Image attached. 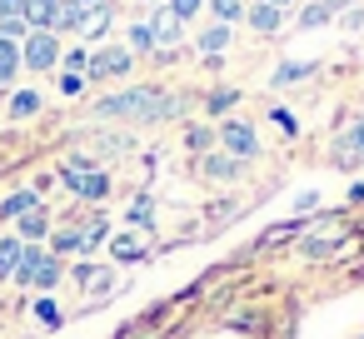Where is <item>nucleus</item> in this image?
I'll use <instances>...</instances> for the list:
<instances>
[{
  "mask_svg": "<svg viewBox=\"0 0 364 339\" xmlns=\"http://www.w3.org/2000/svg\"><path fill=\"white\" fill-rule=\"evenodd\" d=\"M165 115H180V100L175 95H155L145 85H130L110 100L95 105V120H130V125H150V120H165Z\"/></svg>",
  "mask_w": 364,
  "mask_h": 339,
  "instance_id": "1",
  "label": "nucleus"
},
{
  "mask_svg": "<svg viewBox=\"0 0 364 339\" xmlns=\"http://www.w3.org/2000/svg\"><path fill=\"white\" fill-rule=\"evenodd\" d=\"M110 21H115L110 0H90V6H75V0H65V26H60V31H80L85 41H95V36L110 31Z\"/></svg>",
  "mask_w": 364,
  "mask_h": 339,
  "instance_id": "2",
  "label": "nucleus"
},
{
  "mask_svg": "<svg viewBox=\"0 0 364 339\" xmlns=\"http://www.w3.org/2000/svg\"><path fill=\"white\" fill-rule=\"evenodd\" d=\"M60 60V36H50V31H31L26 36V45H21V65H31V70H50Z\"/></svg>",
  "mask_w": 364,
  "mask_h": 339,
  "instance_id": "3",
  "label": "nucleus"
},
{
  "mask_svg": "<svg viewBox=\"0 0 364 339\" xmlns=\"http://www.w3.org/2000/svg\"><path fill=\"white\" fill-rule=\"evenodd\" d=\"M65 180H70V190L85 195V200H105V190H110V180L95 170V160H90V165H85V160H70V165H65Z\"/></svg>",
  "mask_w": 364,
  "mask_h": 339,
  "instance_id": "4",
  "label": "nucleus"
},
{
  "mask_svg": "<svg viewBox=\"0 0 364 339\" xmlns=\"http://www.w3.org/2000/svg\"><path fill=\"white\" fill-rule=\"evenodd\" d=\"M26 6V21H31V31H60L65 26V0H21Z\"/></svg>",
  "mask_w": 364,
  "mask_h": 339,
  "instance_id": "5",
  "label": "nucleus"
},
{
  "mask_svg": "<svg viewBox=\"0 0 364 339\" xmlns=\"http://www.w3.org/2000/svg\"><path fill=\"white\" fill-rule=\"evenodd\" d=\"M220 140H225L230 160H250V155H259V140H255V130H250L245 120H225V125H220Z\"/></svg>",
  "mask_w": 364,
  "mask_h": 339,
  "instance_id": "6",
  "label": "nucleus"
},
{
  "mask_svg": "<svg viewBox=\"0 0 364 339\" xmlns=\"http://www.w3.org/2000/svg\"><path fill=\"white\" fill-rule=\"evenodd\" d=\"M85 70H90V80H110V75H125V70H130V50H125V45H110V50L90 55V60H85Z\"/></svg>",
  "mask_w": 364,
  "mask_h": 339,
  "instance_id": "7",
  "label": "nucleus"
},
{
  "mask_svg": "<svg viewBox=\"0 0 364 339\" xmlns=\"http://www.w3.org/2000/svg\"><path fill=\"white\" fill-rule=\"evenodd\" d=\"M150 36H155L160 50H175V45H180V21H175L170 6H155V16H150Z\"/></svg>",
  "mask_w": 364,
  "mask_h": 339,
  "instance_id": "8",
  "label": "nucleus"
},
{
  "mask_svg": "<svg viewBox=\"0 0 364 339\" xmlns=\"http://www.w3.org/2000/svg\"><path fill=\"white\" fill-rule=\"evenodd\" d=\"M245 21H250V31H259V36H269V31H279V21H284V11H274L269 0H255V6H245Z\"/></svg>",
  "mask_w": 364,
  "mask_h": 339,
  "instance_id": "9",
  "label": "nucleus"
},
{
  "mask_svg": "<svg viewBox=\"0 0 364 339\" xmlns=\"http://www.w3.org/2000/svg\"><path fill=\"white\" fill-rule=\"evenodd\" d=\"M21 259H26V240L21 235H6L0 240V279H16V269H21Z\"/></svg>",
  "mask_w": 364,
  "mask_h": 339,
  "instance_id": "10",
  "label": "nucleus"
},
{
  "mask_svg": "<svg viewBox=\"0 0 364 339\" xmlns=\"http://www.w3.org/2000/svg\"><path fill=\"white\" fill-rule=\"evenodd\" d=\"M110 284H115V274L105 264H80V289L85 294H110Z\"/></svg>",
  "mask_w": 364,
  "mask_h": 339,
  "instance_id": "11",
  "label": "nucleus"
},
{
  "mask_svg": "<svg viewBox=\"0 0 364 339\" xmlns=\"http://www.w3.org/2000/svg\"><path fill=\"white\" fill-rule=\"evenodd\" d=\"M41 264H46V249H41V244H26V259H21V269H16V279H11V284H36Z\"/></svg>",
  "mask_w": 364,
  "mask_h": 339,
  "instance_id": "12",
  "label": "nucleus"
},
{
  "mask_svg": "<svg viewBox=\"0 0 364 339\" xmlns=\"http://www.w3.org/2000/svg\"><path fill=\"white\" fill-rule=\"evenodd\" d=\"M16 70H21V45L0 41V85H16Z\"/></svg>",
  "mask_w": 364,
  "mask_h": 339,
  "instance_id": "13",
  "label": "nucleus"
},
{
  "mask_svg": "<svg viewBox=\"0 0 364 339\" xmlns=\"http://www.w3.org/2000/svg\"><path fill=\"white\" fill-rule=\"evenodd\" d=\"M225 45H230V26H205V31H200V50H205V55H220Z\"/></svg>",
  "mask_w": 364,
  "mask_h": 339,
  "instance_id": "14",
  "label": "nucleus"
},
{
  "mask_svg": "<svg viewBox=\"0 0 364 339\" xmlns=\"http://www.w3.org/2000/svg\"><path fill=\"white\" fill-rule=\"evenodd\" d=\"M110 254H115V259H140V254H145V244H140V235H130V230H125V235H115V240H110Z\"/></svg>",
  "mask_w": 364,
  "mask_h": 339,
  "instance_id": "15",
  "label": "nucleus"
},
{
  "mask_svg": "<svg viewBox=\"0 0 364 339\" xmlns=\"http://www.w3.org/2000/svg\"><path fill=\"white\" fill-rule=\"evenodd\" d=\"M36 110H41V95H36V90H16V95H11V115H16V120H31Z\"/></svg>",
  "mask_w": 364,
  "mask_h": 339,
  "instance_id": "16",
  "label": "nucleus"
},
{
  "mask_svg": "<svg viewBox=\"0 0 364 339\" xmlns=\"http://www.w3.org/2000/svg\"><path fill=\"white\" fill-rule=\"evenodd\" d=\"M36 210V195L31 190H21V195H11L6 205H0V215H6V220H21V215H31Z\"/></svg>",
  "mask_w": 364,
  "mask_h": 339,
  "instance_id": "17",
  "label": "nucleus"
},
{
  "mask_svg": "<svg viewBox=\"0 0 364 339\" xmlns=\"http://www.w3.org/2000/svg\"><path fill=\"white\" fill-rule=\"evenodd\" d=\"M210 11H215V26H230V21H240V16H245L240 0H210Z\"/></svg>",
  "mask_w": 364,
  "mask_h": 339,
  "instance_id": "18",
  "label": "nucleus"
},
{
  "mask_svg": "<svg viewBox=\"0 0 364 339\" xmlns=\"http://www.w3.org/2000/svg\"><path fill=\"white\" fill-rule=\"evenodd\" d=\"M304 75H314V65H279L269 85H294V80H304Z\"/></svg>",
  "mask_w": 364,
  "mask_h": 339,
  "instance_id": "19",
  "label": "nucleus"
},
{
  "mask_svg": "<svg viewBox=\"0 0 364 339\" xmlns=\"http://www.w3.org/2000/svg\"><path fill=\"white\" fill-rule=\"evenodd\" d=\"M205 170H210L215 180H235V170H240V165H235L230 155H210V160H205Z\"/></svg>",
  "mask_w": 364,
  "mask_h": 339,
  "instance_id": "20",
  "label": "nucleus"
},
{
  "mask_svg": "<svg viewBox=\"0 0 364 339\" xmlns=\"http://www.w3.org/2000/svg\"><path fill=\"white\" fill-rule=\"evenodd\" d=\"M41 235H46V215H41V210L21 215V240H41Z\"/></svg>",
  "mask_w": 364,
  "mask_h": 339,
  "instance_id": "21",
  "label": "nucleus"
},
{
  "mask_svg": "<svg viewBox=\"0 0 364 339\" xmlns=\"http://www.w3.org/2000/svg\"><path fill=\"white\" fill-rule=\"evenodd\" d=\"M150 45H155V36H150V26H130V45H125V50L135 55V50H150Z\"/></svg>",
  "mask_w": 364,
  "mask_h": 339,
  "instance_id": "22",
  "label": "nucleus"
},
{
  "mask_svg": "<svg viewBox=\"0 0 364 339\" xmlns=\"http://www.w3.org/2000/svg\"><path fill=\"white\" fill-rule=\"evenodd\" d=\"M55 279H60V259H55V254H46V264H41V274H36V284H41V289H50Z\"/></svg>",
  "mask_w": 364,
  "mask_h": 339,
  "instance_id": "23",
  "label": "nucleus"
},
{
  "mask_svg": "<svg viewBox=\"0 0 364 339\" xmlns=\"http://www.w3.org/2000/svg\"><path fill=\"white\" fill-rule=\"evenodd\" d=\"M344 150H359V155H364V115L349 120V130H344Z\"/></svg>",
  "mask_w": 364,
  "mask_h": 339,
  "instance_id": "24",
  "label": "nucleus"
},
{
  "mask_svg": "<svg viewBox=\"0 0 364 339\" xmlns=\"http://www.w3.org/2000/svg\"><path fill=\"white\" fill-rule=\"evenodd\" d=\"M165 6L175 11V21H190V16H195V11L205 6V0H165Z\"/></svg>",
  "mask_w": 364,
  "mask_h": 339,
  "instance_id": "25",
  "label": "nucleus"
},
{
  "mask_svg": "<svg viewBox=\"0 0 364 339\" xmlns=\"http://www.w3.org/2000/svg\"><path fill=\"white\" fill-rule=\"evenodd\" d=\"M324 21H329V11H324V6H309V11L299 16V26H304V31H319Z\"/></svg>",
  "mask_w": 364,
  "mask_h": 339,
  "instance_id": "26",
  "label": "nucleus"
},
{
  "mask_svg": "<svg viewBox=\"0 0 364 339\" xmlns=\"http://www.w3.org/2000/svg\"><path fill=\"white\" fill-rule=\"evenodd\" d=\"M36 314H41V319H46L50 329L60 324V304H55V299H41V304H36Z\"/></svg>",
  "mask_w": 364,
  "mask_h": 339,
  "instance_id": "27",
  "label": "nucleus"
},
{
  "mask_svg": "<svg viewBox=\"0 0 364 339\" xmlns=\"http://www.w3.org/2000/svg\"><path fill=\"white\" fill-rule=\"evenodd\" d=\"M274 125H279V130H284V135H289V140H294V135H299V120H294V115H289V110H274Z\"/></svg>",
  "mask_w": 364,
  "mask_h": 339,
  "instance_id": "28",
  "label": "nucleus"
},
{
  "mask_svg": "<svg viewBox=\"0 0 364 339\" xmlns=\"http://www.w3.org/2000/svg\"><path fill=\"white\" fill-rule=\"evenodd\" d=\"M60 90H65V95H80V90H85V75H75V70H70V75L60 80Z\"/></svg>",
  "mask_w": 364,
  "mask_h": 339,
  "instance_id": "29",
  "label": "nucleus"
},
{
  "mask_svg": "<svg viewBox=\"0 0 364 339\" xmlns=\"http://www.w3.org/2000/svg\"><path fill=\"white\" fill-rule=\"evenodd\" d=\"M11 16H26L21 0H0V21H11Z\"/></svg>",
  "mask_w": 364,
  "mask_h": 339,
  "instance_id": "30",
  "label": "nucleus"
},
{
  "mask_svg": "<svg viewBox=\"0 0 364 339\" xmlns=\"http://www.w3.org/2000/svg\"><path fill=\"white\" fill-rule=\"evenodd\" d=\"M65 60H70V70H75V75H80V70H85V60H90V55H85V50H70V55H65Z\"/></svg>",
  "mask_w": 364,
  "mask_h": 339,
  "instance_id": "31",
  "label": "nucleus"
},
{
  "mask_svg": "<svg viewBox=\"0 0 364 339\" xmlns=\"http://www.w3.org/2000/svg\"><path fill=\"white\" fill-rule=\"evenodd\" d=\"M314 205H319V195H314V190H304V195L294 200V210H314Z\"/></svg>",
  "mask_w": 364,
  "mask_h": 339,
  "instance_id": "32",
  "label": "nucleus"
},
{
  "mask_svg": "<svg viewBox=\"0 0 364 339\" xmlns=\"http://www.w3.org/2000/svg\"><path fill=\"white\" fill-rule=\"evenodd\" d=\"M319 6H324V11L334 16V11H349V6H354V0H319Z\"/></svg>",
  "mask_w": 364,
  "mask_h": 339,
  "instance_id": "33",
  "label": "nucleus"
},
{
  "mask_svg": "<svg viewBox=\"0 0 364 339\" xmlns=\"http://www.w3.org/2000/svg\"><path fill=\"white\" fill-rule=\"evenodd\" d=\"M269 6H274V11H284V6H294V0H269Z\"/></svg>",
  "mask_w": 364,
  "mask_h": 339,
  "instance_id": "34",
  "label": "nucleus"
},
{
  "mask_svg": "<svg viewBox=\"0 0 364 339\" xmlns=\"http://www.w3.org/2000/svg\"><path fill=\"white\" fill-rule=\"evenodd\" d=\"M75 6H90V0H75Z\"/></svg>",
  "mask_w": 364,
  "mask_h": 339,
  "instance_id": "35",
  "label": "nucleus"
}]
</instances>
